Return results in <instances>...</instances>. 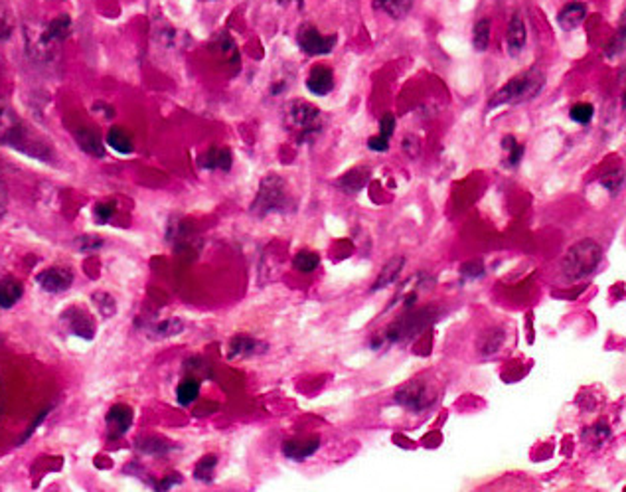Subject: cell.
I'll return each instance as SVG.
<instances>
[{
	"mask_svg": "<svg viewBox=\"0 0 626 492\" xmlns=\"http://www.w3.org/2000/svg\"><path fill=\"white\" fill-rule=\"evenodd\" d=\"M0 145L10 146L22 155L36 158V160H49L52 151L48 145L36 136L28 129L24 121L0 99Z\"/></svg>",
	"mask_w": 626,
	"mask_h": 492,
	"instance_id": "6da1fadb",
	"label": "cell"
},
{
	"mask_svg": "<svg viewBox=\"0 0 626 492\" xmlns=\"http://www.w3.org/2000/svg\"><path fill=\"white\" fill-rule=\"evenodd\" d=\"M290 206H293V200L287 192L285 180L275 174H269L261 180L259 192L251 204V213L257 218H265L269 213L287 212Z\"/></svg>",
	"mask_w": 626,
	"mask_h": 492,
	"instance_id": "7a4b0ae2",
	"label": "cell"
},
{
	"mask_svg": "<svg viewBox=\"0 0 626 492\" xmlns=\"http://www.w3.org/2000/svg\"><path fill=\"white\" fill-rule=\"evenodd\" d=\"M543 83H545V79H543V76H541L540 71H536V69H531L528 74H521L518 78H514L512 81H508L496 95L492 97L490 109L492 107L524 103V101H528V99H533V97L541 91Z\"/></svg>",
	"mask_w": 626,
	"mask_h": 492,
	"instance_id": "3957f363",
	"label": "cell"
},
{
	"mask_svg": "<svg viewBox=\"0 0 626 492\" xmlns=\"http://www.w3.org/2000/svg\"><path fill=\"white\" fill-rule=\"evenodd\" d=\"M287 125L290 131L297 133L299 143L310 141L320 133L322 129V119H320V111L317 107L310 105L307 101H293L287 107Z\"/></svg>",
	"mask_w": 626,
	"mask_h": 492,
	"instance_id": "277c9868",
	"label": "cell"
},
{
	"mask_svg": "<svg viewBox=\"0 0 626 492\" xmlns=\"http://www.w3.org/2000/svg\"><path fill=\"white\" fill-rule=\"evenodd\" d=\"M24 38H26V49L34 59L48 62L54 58V49L58 46V42L48 34V24L28 22L24 26Z\"/></svg>",
	"mask_w": 626,
	"mask_h": 492,
	"instance_id": "5b68a950",
	"label": "cell"
},
{
	"mask_svg": "<svg viewBox=\"0 0 626 492\" xmlns=\"http://www.w3.org/2000/svg\"><path fill=\"white\" fill-rule=\"evenodd\" d=\"M338 36H322L312 24H302L297 32V44L307 56H326L336 48Z\"/></svg>",
	"mask_w": 626,
	"mask_h": 492,
	"instance_id": "8992f818",
	"label": "cell"
},
{
	"mask_svg": "<svg viewBox=\"0 0 626 492\" xmlns=\"http://www.w3.org/2000/svg\"><path fill=\"white\" fill-rule=\"evenodd\" d=\"M433 392L425 386L423 382H417V380L403 386L395 394V404H399V406L413 411V414H421L425 409H429L433 406Z\"/></svg>",
	"mask_w": 626,
	"mask_h": 492,
	"instance_id": "52a82bcc",
	"label": "cell"
},
{
	"mask_svg": "<svg viewBox=\"0 0 626 492\" xmlns=\"http://www.w3.org/2000/svg\"><path fill=\"white\" fill-rule=\"evenodd\" d=\"M569 253L571 255L567 257V271L571 273V277H581V275H587L589 271L597 265L601 247L593 242H581Z\"/></svg>",
	"mask_w": 626,
	"mask_h": 492,
	"instance_id": "ba28073f",
	"label": "cell"
},
{
	"mask_svg": "<svg viewBox=\"0 0 626 492\" xmlns=\"http://www.w3.org/2000/svg\"><path fill=\"white\" fill-rule=\"evenodd\" d=\"M36 281H38L40 287L48 293H64L71 287L73 273L66 267H49L44 273H40Z\"/></svg>",
	"mask_w": 626,
	"mask_h": 492,
	"instance_id": "9c48e42d",
	"label": "cell"
},
{
	"mask_svg": "<svg viewBox=\"0 0 626 492\" xmlns=\"http://www.w3.org/2000/svg\"><path fill=\"white\" fill-rule=\"evenodd\" d=\"M64 320H66L71 334L83 338V340H93V336H95V324H93V320L85 310L71 307V309L64 312Z\"/></svg>",
	"mask_w": 626,
	"mask_h": 492,
	"instance_id": "30bf717a",
	"label": "cell"
},
{
	"mask_svg": "<svg viewBox=\"0 0 626 492\" xmlns=\"http://www.w3.org/2000/svg\"><path fill=\"white\" fill-rule=\"evenodd\" d=\"M528 42V30H526V22L520 14H514L508 24V32H506V49L512 58H518Z\"/></svg>",
	"mask_w": 626,
	"mask_h": 492,
	"instance_id": "8fae6325",
	"label": "cell"
},
{
	"mask_svg": "<svg viewBox=\"0 0 626 492\" xmlns=\"http://www.w3.org/2000/svg\"><path fill=\"white\" fill-rule=\"evenodd\" d=\"M133 419H135V414H133V409L129 406H125V404H117V406L111 407L105 417L107 429H109L111 437H121V435H125L126 431L131 429Z\"/></svg>",
	"mask_w": 626,
	"mask_h": 492,
	"instance_id": "7c38bea8",
	"label": "cell"
},
{
	"mask_svg": "<svg viewBox=\"0 0 626 492\" xmlns=\"http://www.w3.org/2000/svg\"><path fill=\"white\" fill-rule=\"evenodd\" d=\"M307 89L312 95L324 97L334 89V74L326 66H314L307 78Z\"/></svg>",
	"mask_w": 626,
	"mask_h": 492,
	"instance_id": "4fadbf2b",
	"label": "cell"
},
{
	"mask_svg": "<svg viewBox=\"0 0 626 492\" xmlns=\"http://www.w3.org/2000/svg\"><path fill=\"white\" fill-rule=\"evenodd\" d=\"M585 18H587V4H585V2H579V0H571V2H567L563 8L559 10L557 14L559 26L565 30V32H571V30L579 28Z\"/></svg>",
	"mask_w": 626,
	"mask_h": 492,
	"instance_id": "5bb4252c",
	"label": "cell"
},
{
	"mask_svg": "<svg viewBox=\"0 0 626 492\" xmlns=\"http://www.w3.org/2000/svg\"><path fill=\"white\" fill-rule=\"evenodd\" d=\"M320 447L318 437H309V439H295L283 445V455L290 461H307L310 455H314Z\"/></svg>",
	"mask_w": 626,
	"mask_h": 492,
	"instance_id": "9a60e30c",
	"label": "cell"
},
{
	"mask_svg": "<svg viewBox=\"0 0 626 492\" xmlns=\"http://www.w3.org/2000/svg\"><path fill=\"white\" fill-rule=\"evenodd\" d=\"M200 168H203V170H222V172H230V168H232V153H230L228 148L212 146L206 155L200 156Z\"/></svg>",
	"mask_w": 626,
	"mask_h": 492,
	"instance_id": "2e32d148",
	"label": "cell"
},
{
	"mask_svg": "<svg viewBox=\"0 0 626 492\" xmlns=\"http://www.w3.org/2000/svg\"><path fill=\"white\" fill-rule=\"evenodd\" d=\"M76 143L79 145V148L87 153V155L95 156V158H103L105 156V146H103V141L101 136L97 135L95 131L91 129H81L76 133Z\"/></svg>",
	"mask_w": 626,
	"mask_h": 492,
	"instance_id": "e0dca14e",
	"label": "cell"
},
{
	"mask_svg": "<svg viewBox=\"0 0 626 492\" xmlns=\"http://www.w3.org/2000/svg\"><path fill=\"white\" fill-rule=\"evenodd\" d=\"M403 265H405V259L401 257V255L387 261L386 265H384V269L379 271V275H377V279H376V283H374L372 291L386 289V287H389V285H394L395 281H397V277L401 275Z\"/></svg>",
	"mask_w": 626,
	"mask_h": 492,
	"instance_id": "ac0fdd59",
	"label": "cell"
},
{
	"mask_svg": "<svg viewBox=\"0 0 626 492\" xmlns=\"http://www.w3.org/2000/svg\"><path fill=\"white\" fill-rule=\"evenodd\" d=\"M374 8L386 12L391 18L401 20L411 12L413 0H374Z\"/></svg>",
	"mask_w": 626,
	"mask_h": 492,
	"instance_id": "d6986e66",
	"label": "cell"
},
{
	"mask_svg": "<svg viewBox=\"0 0 626 492\" xmlns=\"http://www.w3.org/2000/svg\"><path fill=\"white\" fill-rule=\"evenodd\" d=\"M184 330V322L180 319H166L156 322L155 327L148 328V336L155 340H164V338L178 336Z\"/></svg>",
	"mask_w": 626,
	"mask_h": 492,
	"instance_id": "ffe728a7",
	"label": "cell"
},
{
	"mask_svg": "<svg viewBox=\"0 0 626 492\" xmlns=\"http://www.w3.org/2000/svg\"><path fill=\"white\" fill-rule=\"evenodd\" d=\"M107 145L111 146L113 151H117L119 155H131L133 153V139L121 127H113L107 133Z\"/></svg>",
	"mask_w": 626,
	"mask_h": 492,
	"instance_id": "44dd1931",
	"label": "cell"
},
{
	"mask_svg": "<svg viewBox=\"0 0 626 492\" xmlns=\"http://www.w3.org/2000/svg\"><path fill=\"white\" fill-rule=\"evenodd\" d=\"M22 297V285L14 279L0 281V307L2 309H10L14 307Z\"/></svg>",
	"mask_w": 626,
	"mask_h": 492,
	"instance_id": "7402d4cb",
	"label": "cell"
},
{
	"mask_svg": "<svg viewBox=\"0 0 626 492\" xmlns=\"http://www.w3.org/2000/svg\"><path fill=\"white\" fill-rule=\"evenodd\" d=\"M261 344L249 336H235L230 344V358H245L257 352Z\"/></svg>",
	"mask_w": 626,
	"mask_h": 492,
	"instance_id": "603a6c76",
	"label": "cell"
},
{
	"mask_svg": "<svg viewBox=\"0 0 626 492\" xmlns=\"http://www.w3.org/2000/svg\"><path fill=\"white\" fill-rule=\"evenodd\" d=\"M198 396H200V382L194 380V377L184 380L182 384L178 386V390H176V399H178L180 406H190V404H194L198 399Z\"/></svg>",
	"mask_w": 626,
	"mask_h": 492,
	"instance_id": "cb8c5ba5",
	"label": "cell"
},
{
	"mask_svg": "<svg viewBox=\"0 0 626 492\" xmlns=\"http://www.w3.org/2000/svg\"><path fill=\"white\" fill-rule=\"evenodd\" d=\"M490 44V20L482 18L474 24L472 30V46L476 52H484Z\"/></svg>",
	"mask_w": 626,
	"mask_h": 492,
	"instance_id": "d4e9b609",
	"label": "cell"
},
{
	"mask_svg": "<svg viewBox=\"0 0 626 492\" xmlns=\"http://www.w3.org/2000/svg\"><path fill=\"white\" fill-rule=\"evenodd\" d=\"M48 34L56 40L58 44L59 42H64V40L71 34V18H69L68 14H61V16H58L56 20H52L48 24Z\"/></svg>",
	"mask_w": 626,
	"mask_h": 492,
	"instance_id": "484cf974",
	"label": "cell"
},
{
	"mask_svg": "<svg viewBox=\"0 0 626 492\" xmlns=\"http://www.w3.org/2000/svg\"><path fill=\"white\" fill-rule=\"evenodd\" d=\"M367 182V172H360V170H354V172L344 174L340 180H338V186L344 188L346 192H358L362 190Z\"/></svg>",
	"mask_w": 626,
	"mask_h": 492,
	"instance_id": "4316f807",
	"label": "cell"
},
{
	"mask_svg": "<svg viewBox=\"0 0 626 492\" xmlns=\"http://www.w3.org/2000/svg\"><path fill=\"white\" fill-rule=\"evenodd\" d=\"M215 467H218V459H215L213 455H206V457H202V461L196 464L194 476H196L198 481H203V483H212Z\"/></svg>",
	"mask_w": 626,
	"mask_h": 492,
	"instance_id": "83f0119b",
	"label": "cell"
},
{
	"mask_svg": "<svg viewBox=\"0 0 626 492\" xmlns=\"http://www.w3.org/2000/svg\"><path fill=\"white\" fill-rule=\"evenodd\" d=\"M293 263H295V269H299L300 273H312L318 267L320 257H318V253H314V251H299L295 255Z\"/></svg>",
	"mask_w": 626,
	"mask_h": 492,
	"instance_id": "f1b7e54d",
	"label": "cell"
},
{
	"mask_svg": "<svg viewBox=\"0 0 626 492\" xmlns=\"http://www.w3.org/2000/svg\"><path fill=\"white\" fill-rule=\"evenodd\" d=\"M218 49H220V54H222L223 58H228L232 64H240V54H237V46H235V42H233L228 34H222L220 38H218Z\"/></svg>",
	"mask_w": 626,
	"mask_h": 492,
	"instance_id": "f546056e",
	"label": "cell"
},
{
	"mask_svg": "<svg viewBox=\"0 0 626 492\" xmlns=\"http://www.w3.org/2000/svg\"><path fill=\"white\" fill-rule=\"evenodd\" d=\"M593 105H589V103H577V105L571 107V119L575 121V123H581V125H587L589 121L593 119Z\"/></svg>",
	"mask_w": 626,
	"mask_h": 492,
	"instance_id": "4dcf8cb0",
	"label": "cell"
},
{
	"mask_svg": "<svg viewBox=\"0 0 626 492\" xmlns=\"http://www.w3.org/2000/svg\"><path fill=\"white\" fill-rule=\"evenodd\" d=\"M138 449L146 455H163L170 449V445L160 439H145V441H138Z\"/></svg>",
	"mask_w": 626,
	"mask_h": 492,
	"instance_id": "1f68e13d",
	"label": "cell"
},
{
	"mask_svg": "<svg viewBox=\"0 0 626 492\" xmlns=\"http://www.w3.org/2000/svg\"><path fill=\"white\" fill-rule=\"evenodd\" d=\"M99 295H101V299H97L95 295H93L97 309L101 310V315H103L105 319L113 317V315H115V310H117V305H115V300H113V297H109L107 293H99Z\"/></svg>",
	"mask_w": 626,
	"mask_h": 492,
	"instance_id": "d6a6232c",
	"label": "cell"
},
{
	"mask_svg": "<svg viewBox=\"0 0 626 492\" xmlns=\"http://www.w3.org/2000/svg\"><path fill=\"white\" fill-rule=\"evenodd\" d=\"M502 146L510 151V155H508V164H512V166H514V164L520 163L521 155H524V146L518 145V143H516L512 136H506V139L502 141Z\"/></svg>",
	"mask_w": 626,
	"mask_h": 492,
	"instance_id": "836d02e7",
	"label": "cell"
},
{
	"mask_svg": "<svg viewBox=\"0 0 626 492\" xmlns=\"http://www.w3.org/2000/svg\"><path fill=\"white\" fill-rule=\"evenodd\" d=\"M113 213H115V206L113 204L101 202L93 208V218L97 220V223H107L113 218Z\"/></svg>",
	"mask_w": 626,
	"mask_h": 492,
	"instance_id": "e575fe53",
	"label": "cell"
},
{
	"mask_svg": "<svg viewBox=\"0 0 626 492\" xmlns=\"http://www.w3.org/2000/svg\"><path fill=\"white\" fill-rule=\"evenodd\" d=\"M601 182H603V186H605L607 190H610V192H618V190H620V186L625 184V172L617 170V172L607 174V176H603V180H601Z\"/></svg>",
	"mask_w": 626,
	"mask_h": 492,
	"instance_id": "d590c367",
	"label": "cell"
},
{
	"mask_svg": "<svg viewBox=\"0 0 626 492\" xmlns=\"http://www.w3.org/2000/svg\"><path fill=\"white\" fill-rule=\"evenodd\" d=\"M395 133V117L391 113H386L379 121V136L389 141Z\"/></svg>",
	"mask_w": 626,
	"mask_h": 492,
	"instance_id": "8d00e7d4",
	"label": "cell"
},
{
	"mask_svg": "<svg viewBox=\"0 0 626 492\" xmlns=\"http://www.w3.org/2000/svg\"><path fill=\"white\" fill-rule=\"evenodd\" d=\"M625 42H626V8H625V12H622V16H620V24H618L617 36H615V40H613V44H610V46H613L615 49H620L622 46H625Z\"/></svg>",
	"mask_w": 626,
	"mask_h": 492,
	"instance_id": "74e56055",
	"label": "cell"
},
{
	"mask_svg": "<svg viewBox=\"0 0 626 492\" xmlns=\"http://www.w3.org/2000/svg\"><path fill=\"white\" fill-rule=\"evenodd\" d=\"M78 243L81 251H95L103 245V242L99 238H95V235H83Z\"/></svg>",
	"mask_w": 626,
	"mask_h": 492,
	"instance_id": "f35d334b",
	"label": "cell"
},
{
	"mask_svg": "<svg viewBox=\"0 0 626 492\" xmlns=\"http://www.w3.org/2000/svg\"><path fill=\"white\" fill-rule=\"evenodd\" d=\"M367 148L370 151H376V153H386L387 148H389V141L386 139H382V136H370V141H367Z\"/></svg>",
	"mask_w": 626,
	"mask_h": 492,
	"instance_id": "ab89813d",
	"label": "cell"
},
{
	"mask_svg": "<svg viewBox=\"0 0 626 492\" xmlns=\"http://www.w3.org/2000/svg\"><path fill=\"white\" fill-rule=\"evenodd\" d=\"M283 2H289V0H280V4H283ZM295 2H297L299 6H302V0H295Z\"/></svg>",
	"mask_w": 626,
	"mask_h": 492,
	"instance_id": "60d3db41",
	"label": "cell"
}]
</instances>
